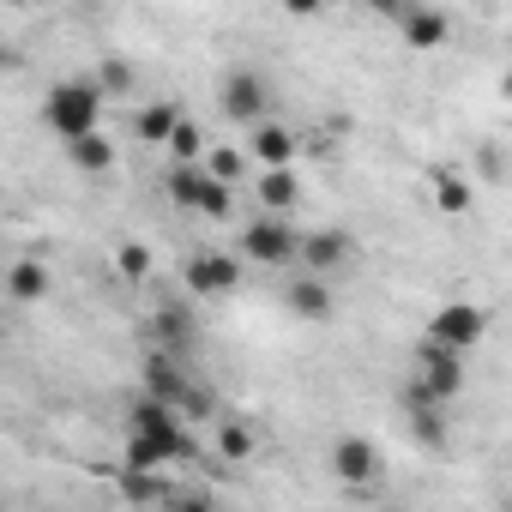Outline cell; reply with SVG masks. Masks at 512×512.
<instances>
[{
	"label": "cell",
	"instance_id": "obj_17",
	"mask_svg": "<svg viewBox=\"0 0 512 512\" xmlns=\"http://www.w3.org/2000/svg\"><path fill=\"white\" fill-rule=\"evenodd\" d=\"M91 85H97V97L109 103V97H133L139 91V67L133 61H121V55H109L97 73H91Z\"/></svg>",
	"mask_w": 512,
	"mask_h": 512
},
{
	"label": "cell",
	"instance_id": "obj_18",
	"mask_svg": "<svg viewBox=\"0 0 512 512\" xmlns=\"http://www.w3.org/2000/svg\"><path fill=\"white\" fill-rule=\"evenodd\" d=\"M163 151L175 157V169H199V157H205V133H199V121H193V115H181Z\"/></svg>",
	"mask_w": 512,
	"mask_h": 512
},
{
	"label": "cell",
	"instance_id": "obj_10",
	"mask_svg": "<svg viewBox=\"0 0 512 512\" xmlns=\"http://www.w3.org/2000/svg\"><path fill=\"white\" fill-rule=\"evenodd\" d=\"M392 19H398V31H404L410 49H440L452 37V19L440 7H392Z\"/></svg>",
	"mask_w": 512,
	"mask_h": 512
},
{
	"label": "cell",
	"instance_id": "obj_28",
	"mask_svg": "<svg viewBox=\"0 0 512 512\" xmlns=\"http://www.w3.org/2000/svg\"><path fill=\"white\" fill-rule=\"evenodd\" d=\"M482 175L500 181V145H482Z\"/></svg>",
	"mask_w": 512,
	"mask_h": 512
},
{
	"label": "cell",
	"instance_id": "obj_27",
	"mask_svg": "<svg viewBox=\"0 0 512 512\" xmlns=\"http://www.w3.org/2000/svg\"><path fill=\"white\" fill-rule=\"evenodd\" d=\"M440 205H446V211H464V205H470V181L440 175Z\"/></svg>",
	"mask_w": 512,
	"mask_h": 512
},
{
	"label": "cell",
	"instance_id": "obj_3",
	"mask_svg": "<svg viewBox=\"0 0 512 512\" xmlns=\"http://www.w3.org/2000/svg\"><path fill=\"white\" fill-rule=\"evenodd\" d=\"M332 476H338V488H350V494H374V488L386 482V452H380L368 434H338V440H332Z\"/></svg>",
	"mask_w": 512,
	"mask_h": 512
},
{
	"label": "cell",
	"instance_id": "obj_14",
	"mask_svg": "<svg viewBox=\"0 0 512 512\" xmlns=\"http://www.w3.org/2000/svg\"><path fill=\"white\" fill-rule=\"evenodd\" d=\"M67 163H73L79 175H109V169H115V139L97 127V133H85V139L67 145Z\"/></svg>",
	"mask_w": 512,
	"mask_h": 512
},
{
	"label": "cell",
	"instance_id": "obj_5",
	"mask_svg": "<svg viewBox=\"0 0 512 512\" xmlns=\"http://www.w3.org/2000/svg\"><path fill=\"white\" fill-rule=\"evenodd\" d=\"M217 103H223L229 121L260 127V121L272 115V79H266V73H253V67H229V73L217 79Z\"/></svg>",
	"mask_w": 512,
	"mask_h": 512
},
{
	"label": "cell",
	"instance_id": "obj_21",
	"mask_svg": "<svg viewBox=\"0 0 512 512\" xmlns=\"http://www.w3.org/2000/svg\"><path fill=\"white\" fill-rule=\"evenodd\" d=\"M157 332H163V350H187V344H193L187 308H163V314H157Z\"/></svg>",
	"mask_w": 512,
	"mask_h": 512
},
{
	"label": "cell",
	"instance_id": "obj_25",
	"mask_svg": "<svg viewBox=\"0 0 512 512\" xmlns=\"http://www.w3.org/2000/svg\"><path fill=\"white\" fill-rule=\"evenodd\" d=\"M169 193H175V205H199V193H205V169H175L169 175Z\"/></svg>",
	"mask_w": 512,
	"mask_h": 512
},
{
	"label": "cell",
	"instance_id": "obj_15",
	"mask_svg": "<svg viewBox=\"0 0 512 512\" xmlns=\"http://www.w3.org/2000/svg\"><path fill=\"white\" fill-rule=\"evenodd\" d=\"M175 428H181V416L163 398H139L127 410V440H151V434H175Z\"/></svg>",
	"mask_w": 512,
	"mask_h": 512
},
{
	"label": "cell",
	"instance_id": "obj_6",
	"mask_svg": "<svg viewBox=\"0 0 512 512\" xmlns=\"http://www.w3.org/2000/svg\"><path fill=\"white\" fill-rule=\"evenodd\" d=\"M482 332H488V314H482L476 302H446V308L428 320L422 344H434V350H446V356H464V350L482 344Z\"/></svg>",
	"mask_w": 512,
	"mask_h": 512
},
{
	"label": "cell",
	"instance_id": "obj_1",
	"mask_svg": "<svg viewBox=\"0 0 512 512\" xmlns=\"http://www.w3.org/2000/svg\"><path fill=\"white\" fill-rule=\"evenodd\" d=\"M43 121H49V133H61L67 145L85 139V133H97V121H103L97 85H91V79H61V85L43 97Z\"/></svg>",
	"mask_w": 512,
	"mask_h": 512
},
{
	"label": "cell",
	"instance_id": "obj_11",
	"mask_svg": "<svg viewBox=\"0 0 512 512\" xmlns=\"http://www.w3.org/2000/svg\"><path fill=\"white\" fill-rule=\"evenodd\" d=\"M181 115H187V109H181L175 97H157V103L133 109V139H139V145H169V133H175Z\"/></svg>",
	"mask_w": 512,
	"mask_h": 512
},
{
	"label": "cell",
	"instance_id": "obj_2",
	"mask_svg": "<svg viewBox=\"0 0 512 512\" xmlns=\"http://www.w3.org/2000/svg\"><path fill=\"white\" fill-rule=\"evenodd\" d=\"M458 386H464V356L416 344V368H410V398L404 404H452Z\"/></svg>",
	"mask_w": 512,
	"mask_h": 512
},
{
	"label": "cell",
	"instance_id": "obj_20",
	"mask_svg": "<svg viewBox=\"0 0 512 512\" xmlns=\"http://www.w3.org/2000/svg\"><path fill=\"white\" fill-rule=\"evenodd\" d=\"M163 512H217V500L205 488H187V482H169V494L157 500Z\"/></svg>",
	"mask_w": 512,
	"mask_h": 512
},
{
	"label": "cell",
	"instance_id": "obj_19",
	"mask_svg": "<svg viewBox=\"0 0 512 512\" xmlns=\"http://www.w3.org/2000/svg\"><path fill=\"white\" fill-rule=\"evenodd\" d=\"M199 169H205V181H217V187H229V193H235V181L247 175V157H241V151H205V157H199Z\"/></svg>",
	"mask_w": 512,
	"mask_h": 512
},
{
	"label": "cell",
	"instance_id": "obj_22",
	"mask_svg": "<svg viewBox=\"0 0 512 512\" xmlns=\"http://www.w3.org/2000/svg\"><path fill=\"white\" fill-rule=\"evenodd\" d=\"M217 452L235 458V464L253 458V428H247V422H217Z\"/></svg>",
	"mask_w": 512,
	"mask_h": 512
},
{
	"label": "cell",
	"instance_id": "obj_9",
	"mask_svg": "<svg viewBox=\"0 0 512 512\" xmlns=\"http://www.w3.org/2000/svg\"><path fill=\"white\" fill-rule=\"evenodd\" d=\"M296 260L308 266V278L332 284V272L350 260V235H344V229H314V235H302V241H296Z\"/></svg>",
	"mask_w": 512,
	"mask_h": 512
},
{
	"label": "cell",
	"instance_id": "obj_23",
	"mask_svg": "<svg viewBox=\"0 0 512 512\" xmlns=\"http://www.w3.org/2000/svg\"><path fill=\"white\" fill-rule=\"evenodd\" d=\"M115 266H121V278L145 284V278H151V247H145V241H127V247L115 253Z\"/></svg>",
	"mask_w": 512,
	"mask_h": 512
},
{
	"label": "cell",
	"instance_id": "obj_8",
	"mask_svg": "<svg viewBox=\"0 0 512 512\" xmlns=\"http://www.w3.org/2000/svg\"><path fill=\"white\" fill-rule=\"evenodd\" d=\"M187 290L193 296H235L241 290V260H235V253H223V247L193 253V260H187Z\"/></svg>",
	"mask_w": 512,
	"mask_h": 512
},
{
	"label": "cell",
	"instance_id": "obj_16",
	"mask_svg": "<svg viewBox=\"0 0 512 512\" xmlns=\"http://www.w3.org/2000/svg\"><path fill=\"white\" fill-rule=\"evenodd\" d=\"M49 290H55V278H49L43 260H13V266H7V296H13V302H43Z\"/></svg>",
	"mask_w": 512,
	"mask_h": 512
},
{
	"label": "cell",
	"instance_id": "obj_24",
	"mask_svg": "<svg viewBox=\"0 0 512 512\" xmlns=\"http://www.w3.org/2000/svg\"><path fill=\"white\" fill-rule=\"evenodd\" d=\"M410 428H416L428 446H440V440H446V416H440V404H410Z\"/></svg>",
	"mask_w": 512,
	"mask_h": 512
},
{
	"label": "cell",
	"instance_id": "obj_4",
	"mask_svg": "<svg viewBox=\"0 0 512 512\" xmlns=\"http://www.w3.org/2000/svg\"><path fill=\"white\" fill-rule=\"evenodd\" d=\"M296 229H290V217H253L247 229H241V241H235V260L241 266H290L296 260Z\"/></svg>",
	"mask_w": 512,
	"mask_h": 512
},
{
	"label": "cell",
	"instance_id": "obj_7",
	"mask_svg": "<svg viewBox=\"0 0 512 512\" xmlns=\"http://www.w3.org/2000/svg\"><path fill=\"white\" fill-rule=\"evenodd\" d=\"M296 151H302V139H296V127H284V121H260V127H247V145H241V157L253 163V169H296Z\"/></svg>",
	"mask_w": 512,
	"mask_h": 512
},
{
	"label": "cell",
	"instance_id": "obj_12",
	"mask_svg": "<svg viewBox=\"0 0 512 512\" xmlns=\"http://www.w3.org/2000/svg\"><path fill=\"white\" fill-rule=\"evenodd\" d=\"M253 193H260V211L266 217H290V205L302 199V181H296V169H260Z\"/></svg>",
	"mask_w": 512,
	"mask_h": 512
},
{
	"label": "cell",
	"instance_id": "obj_13",
	"mask_svg": "<svg viewBox=\"0 0 512 512\" xmlns=\"http://www.w3.org/2000/svg\"><path fill=\"white\" fill-rule=\"evenodd\" d=\"M284 308H290L296 320H308V326H326V320H332V290H326L320 278H296V284L284 290Z\"/></svg>",
	"mask_w": 512,
	"mask_h": 512
},
{
	"label": "cell",
	"instance_id": "obj_26",
	"mask_svg": "<svg viewBox=\"0 0 512 512\" xmlns=\"http://www.w3.org/2000/svg\"><path fill=\"white\" fill-rule=\"evenodd\" d=\"M229 205H235V193L229 187H217V181H205V193H199V217H229Z\"/></svg>",
	"mask_w": 512,
	"mask_h": 512
}]
</instances>
